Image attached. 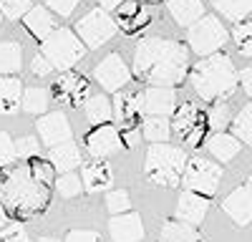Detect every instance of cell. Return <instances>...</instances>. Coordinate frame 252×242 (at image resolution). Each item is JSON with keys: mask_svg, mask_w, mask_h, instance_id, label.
<instances>
[{"mask_svg": "<svg viewBox=\"0 0 252 242\" xmlns=\"http://www.w3.org/2000/svg\"><path fill=\"white\" fill-rule=\"evenodd\" d=\"M189 68L187 46L169 38H144L134 51V73L152 86H177Z\"/></svg>", "mask_w": 252, "mask_h": 242, "instance_id": "obj_1", "label": "cell"}, {"mask_svg": "<svg viewBox=\"0 0 252 242\" xmlns=\"http://www.w3.org/2000/svg\"><path fill=\"white\" fill-rule=\"evenodd\" d=\"M51 184H43L33 177V172L26 167L10 169L0 179V202L3 207L15 217H35L40 214L51 202Z\"/></svg>", "mask_w": 252, "mask_h": 242, "instance_id": "obj_2", "label": "cell"}, {"mask_svg": "<svg viewBox=\"0 0 252 242\" xmlns=\"http://www.w3.org/2000/svg\"><path fill=\"white\" fill-rule=\"evenodd\" d=\"M192 89L202 101H222L235 93L240 84V73L224 51H217L212 56H202L199 63L192 68Z\"/></svg>", "mask_w": 252, "mask_h": 242, "instance_id": "obj_3", "label": "cell"}, {"mask_svg": "<svg viewBox=\"0 0 252 242\" xmlns=\"http://www.w3.org/2000/svg\"><path fill=\"white\" fill-rule=\"evenodd\" d=\"M184 167H187L184 149L169 147L166 141L154 144L146 151V159H144V174L157 187H177L182 182Z\"/></svg>", "mask_w": 252, "mask_h": 242, "instance_id": "obj_4", "label": "cell"}, {"mask_svg": "<svg viewBox=\"0 0 252 242\" xmlns=\"http://www.w3.org/2000/svg\"><path fill=\"white\" fill-rule=\"evenodd\" d=\"M86 43L71 33L68 28H56L51 35L43 38V56L53 63V68L58 71H71L78 60L83 58V53H86V48H83Z\"/></svg>", "mask_w": 252, "mask_h": 242, "instance_id": "obj_5", "label": "cell"}, {"mask_svg": "<svg viewBox=\"0 0 252 242\" xmlns=\"http://www.w3.org/2000/svg\"><path fill=\"white\" fill-rule=\"evenodd\" d=\"M209 129L207 111H202L192 101H184L182 106H177L174 119H172V134L182 139V144L187 147H199Z\"/></svg>", "mask_w": 252, "mask_h": 242, "instance_id": "obj_6", "label": "cell"}, {"mask_svg": "<svg viewBox=\"0 0 252 242\" xmlns=\"http://www.w3.org/2000/svg\"><path fill=\"white\" fill-rule=\"evenodd\" d=\"M187 43L199 58L212 56V53L222 51V46L227 43V30H224L222 20L217 15H202L197 23L189 26Z\"/></svg>", "mask_w": 252, "mask_h": 242, "instance_id": "obj_7", "label": "cell"}, {"mask_svg": "<svg viewBox=\"0 0 252 242\" xmlns=\"http://www.w3.org/2000/svg\"><path fill=\"white\" fill-rule=\"evenodd\" d=\"M222 182V167L212 159H204V156H192L187 159V167L182 174V184L184 189H192L199 192L204 197H212Z\"/></svg>", "mask_w": 252, "mask_h": 242, "instance_id": "obj_8", "label": "cell"}, {"mask_svg": "<svg viewBox=\"0 0 252 242\" xmlns=\"http://www.w3.org/2000/svg\"><path fill=\"white\" fill-rule=\"evenodd\" d=\"M76 33L89 48H101L116 35V20L103 8H96L76 23Z\"/></svg>", "mask_w": 252, "mask_h": 242, "instance_id": "obj_9", "label": "cell"}, {"mask_svg": "<svg viewBox=\"0 0 252 242\" xmlns=\"http://www.w3.org/2000/svg\"><path fill=\"white\" fill-rule=\"evenodd\" d=\"M51 96L61 106H83L91 96L89 78H83L73 71H63L51 86Z\"/></svg>", "mask_w": 252, "mask_h": 242, "instance_id": "obj_10", "label": "cell"}, {"mask_svg": "<svg viewBox=\"0 0 252 242\" xmlns=\"http://www.w3.org/2000/svg\"><path fill=\"white\" fill-rule=\"evenodd\" d=\"M94 76L106 91H121L124 86H129V81H131V71L124 63V58L119 53H109L96 66Z\"/></svg>", "mask_w": 252, "mask_h": 242, "instance_id": "obj_11", "label": "cell"}, {"mask_svg": "<svg viewBox=\"0 0 252 242\" xmlns=\"http://www.w3.org/2000/svg\"><path fill=\"white\" fill-rule=\"evenodd\" d=\"M86 147H89V154H91V156H96V159H106V156L121 151L126 144H124V134H121L116 126L98 124L94 131H89V136H86Z\"/></svg>", "mask_w": 252, "mask_h": 242, "instance_id": "obj_12", "label": "cell"}, {"mask_svg": "<svg viewBox=\"0 0 252 242\" xmlns=\"http://www.w3.org/2000/svg\"><path fill=\"white\" fill-rule=\"evenodd\" d=\"M144 114V93L141 91H116L114 98V116L121 129H134Z\"/></svg>", "mask_w": 252, "mask_h": 242, "instance_id": "obj_13", "label": "cell"}, {"mask_svg": "<svg viewBox=\"0 0 252 242\" xmlns=\"http://www.w3.org/2000/svg\"><path fill=\"white\" fill-rule=\"evenodd\" d=\"M40 139H43L46 147H56L63 144V141H71V124H68V116L63 111H53V114H43L35 124Z\"/></svg>", "mask_w": 252, "mask_h": 242, "instance_id": "obj_14", "label": "cell"}, {"mask_svg": "<svg viewBox=\"0 0 252 242\" xmlns=\"http://www.w3.org/2000/svg\"><path fill=\"white\" fill-rule=\"evenodd\" d=\"M224 214L235 222V225L245 227L252 222V187H237L232 194H227L222 202Z\"/></svg>", "mask_w": 252, "mask_h": 242, "instance_id": "obj_15", "label": "cell"}, {"mask_svg": "<svg viewBox=\"0 0 252 242\" xmlns=\"http://www.w3.org/2000/svg\"><path fill=\"white\" fill-rule=\"evenodd\" d=\"M116 20L124 28V33L136 35L139 30H144L152 23V10L146 5H141V3H134V0H124V3L116 8Z\"/></svg>", "mask_w": 252, "mask_h": 242, "instance_id": "obj_16", "label": "cell"}, {"mask_svg": "<svg viewBox=\"0 0 252 242\" xmlns=\"http://www.w3.org/2000/svg\"><path fill=\"white\" fill-rule=\"evenodd\" d=\"M109 232L114 242H141L144 240V222L136 212L114 214L109 222Z\"/></svg>", "mask_w": 252, "mask_h": 242, "instance_id": "obj_17", "label": "cell"}, {"mask_svg": "<svg viewBox=\"0 0 252 242\" xmlns=\"http://www.w3.org/2000/svg\"><path fill=\"white\" fill-rule=\"evenodd\" d=\"M207 210H209V197H204L199 192H192V189H184L179 202H177V219L189 222V225L197 227V225L204 222Z\"/></svg>", "mask_w": 252, "mask_h": 242, "instance_id": "obj_18", "label": "cell"}, {"mask_svg": "<svg viewBox=\"0 0 252 242\" xmlns=\"http://www.w3.org/2000/svg\"><path fill=\"white\" fill-rule=\"evenodd\" d=\"M177 111V91L172 86H152L144 91V114L172 116Z\"/></svg>", "mask_w": 252, "mask_h": 242, "instance_id": "obj_19", "label": "cell"}, {"mask_svg": "<svg viewBox=\"0 0 252 242\" xmlns=\"http://www.w3.org/2000/svg\"><path fill=\"white\" fill-rule=\"evenodd\" d=\"M81 179L86 192H101L114 184V172L103 159H96V161H89V164H81Z\"/></svg>", "mask_w": 252, "mask_h": 242, "instance_id": "obj_20", "label": "cell"}, {"mask_svg": "<svg viewBox=\"0 0 252 242\" xmlns=\"http://www.w3.org/2000/svg\"><path fill=\"white\" fill-rule=\"evenodd\" d=\"M207 149L212 154L220 164H227V161H232L240 149H242V141L235 136V134H227V131H217L207 139Z\"/></svg>", "mask_w": 252, "mask_h": 242, "instance_id": "obj_21", "label": "cell"}, {"mask_svg": "<svg viewBox=\"0 0 252 242\" xmlns=\"http://www.w3.org/2000/svg\"><path fill=\"white\" fill-rule=\"evenodd\" d=\"M23 104V84L20 78L0 76V116H10Z\"/></svg>", "mask_w": 252, "mask_h": 242, "instance_id": "obj_22", "label": "cell"}, {"mask_svg": "<svg viewBox=\"0 0 252 242\" xmlns=\"http://www.w3.org/2000/svg\"><path fill=\"white\" fill-rule=\"evenodd\" d=\"M23 23H26L28 33H31L33 38H38V40H43L46 35H51V33L56 30V20H53L51 10L43 8V5L31 8V10L23 15Z\"/></svg>", "mask_w": 252, "mask_h": 242, "instance_id": "obj_23", "label": "cell"}, {"mask_svg": "<svg viewBox=\"0 0 252 242\" xmlns=\"http://www.w3.org/2000/svg\"><path fill=\"white\" fill-rule=\"evenodd\" d=\"M159 242H202V235L189 222L166 219L159 230Z\"/></svg>", "mask_w": 252, "mask_h": 242, "instance_id": "obj_24", "label": "cell"}, {"mask_svg": "<svg viewBox=\"0 0 252 242\" xmlns=\"http://www.w3.org/2000/svg\"><path fill=\"white\" fill-rule=\"evenodd\" d=\"M51 161L58 172H73L76 167L83 164L81 159V149L73 144V141H63V144L51 147Z\"/></svg>", "mask_w": 252, "mask_h": 242, "instance_id": "obj_25", "label": "cell"}, {"mask_svg": "<svg viewBox=\"0 0 252 242\" xmlns=\"http://www.w3.org/2000/svg\"><path fill=\"white\" fill-rule=\"evenodd\" d=\"M166 8L179 26H192L204 15L202 0H166Z\"/></svg>", "mask_w": 252, "mask_h": 242, "instance_id": "obj_26", "label": "cell"}, {"mask_svg": "<svg viewBox=\"0 0 252 242\" xmlns=\"http://www.w3.org/2000/svg\"><path fill=\"white\" fill-rule=\"evenodd\" d=\"M141 131H144V139H149L152 144H161V141H169L172 136V121L169 116L146 114V119L141 121Z\"/></svg>", "mask_w": 252, "mask_h": 242, "instance_id": "obj_27", "label": "cell"}, {"mask_svg": "<svg viewBox=\"0 0 252 242\" xmlns=\"http://www.w3.org/2000/svg\"><path fill=\"white\" fill-rule=\"evenodd\" d=\"M83 109H86V119L89 124L98 126V124H109L111 116H114V104L103 96V93H94L89 96V101L83 104Z\"/></svg>", "mask_w": 252, "mask_h": 242, "instance_id": "obj_28", "label": "cell"}, {"mask_svg": "<svg viewBox=\"0 0 252 242\" xmlns=\"http://www.w3.org/2000/svg\"><path fill=\"white\" fill-rule=\"evenodd\" d=\"M23 66V48L15 40H3L0 43V76H13Z\"/></svg>", "mask_w": 252, "mask_h": 242, "instance_id": "obj_29", "label": "cell"}, {"mask_svg": "<svg viewBox=\"0 0 252 242\" xmlns=\"http://www.w3.org/2000/svg\"><path fill=\"white\" fill-rule=\"evenodd\" d=\"M212 5L222 18L232 20V23H240L252 13V0H212Z\"/></svg>", "mask_w": 252, "mask_h": 242, "instance_id": "obj_30", "label": "cell"}, {"mask_svg": "<svg viewBox=\"0 0 252 242\" xmlns=\"http://www.w3.org/2000/svg\"><path fill=\"white\" fill-rule=\"evenodd\" d=\"M51 98H53V96H51L48 89H40V86L26 89V91H23V109H26L28 114H46Z\"/></svg>", "mask_w": 252, "mask_h": 242, "instance_id": "obj_31", "label": "cell"}, {"mask_svg": "<svg viewBox=\"0 0 252 242\" xmlns=\"http://www.w3.org/2000/svg\"><path fill=\"white\" fill-rule=\"evenodd\" d=\"M232 134L245 147H252V104L242 106V111L232 119Z\"/></svg>", "mask_w": 252, "mask_h": 242, "instance_id": "obj_32", "label": "cell"}, {"mask_svg": "<svg viewBox=\"0 0 252 242\" xmlns=\"http://www.w3.org/2000/svg\"><path fill=\"white\" fill-rule=\"evenodd\" d=\"M53 187L58 189L61 197H76V194H81V189H83V179L76 177L73 172H63V174L53 182Z\"/></svg>", "mask_w": 252, "mask_h": 242, "instance_id": "obj_33", "label": "cell"}, {"mask_svg": "<svg viewBox=\"0 0 252 242\" xmlns=\"http://www.w3.org/2000/svg\"><path fill=\"white\" fill-rule=\"evenodd\" d=\"M232 38H235L240 53L252 58V20H240L232 30Z\"/></svg>", "mask_w": 252, "mask_h": 242, "instance_id": "obj_34", "label": "cell"}, {"mask_svg": "<svg viewBox=\"0 0 252 242\" xmlns=\"http://www.w3.org/2000/svg\"><path fill=\"white\" fill-rule=\"evenodd\" d=\"M28 169L33 172V177H35L38 182H43V184H53V182H56V167H53V161H46V159L31 156Z\"/></svg>", "mask_w": 252, "mask_h": 242, "instance_id": "obj_35", "label": "cell"}, {"mask_svg": "<svg viewBox=\"0 0 252 242\" xmlns=\"http://www.w3.org/2000/svg\"><path fill=\"white\" fill-rule=\"evenodd\" d=\"M207 119H209V129H215V131H224L227 126H232L229 106H224L222 101H217V106H212L207 111Z\"/></svg>", "mask_w": 252, "mask_h": 242, "instance_id": "obj_36", "label": "cell"}, {"mask_svg": "<svg viewBox=\"0 0 252 242\" xmlns=\"http://www.w3.org/2000/svg\"><path fill=\"white\" fill-rule=\"evenodd\" d=\"M106 207H109L111 214L129 212V207H131L129 192H126V189H114V192H109V197H106Z\"/></svg>", "mask_w": 252, "mask_h": 242, "instance_id": "obj_37", "label": "cell"}, {"mask_svg": "<svg viewBox=\"0 0 252 242\" xmlns=\"http://www.w3.org/2000/svg\"><path fill=\"white\" fill-rule=\"evenodd\" d=\"M31 10V0H0V13L10 20H18Z\"/></svg>", "mask_w": 252, "mask_h": 242, "instance_id": "obj_38", "label": "cell"}, {"mask_svg": "<svg viewBox=\"0 0 252 242\" xmlns=\"http://www.w3.org/2000/svg\"><path fill=\"white\" fill-rule=\"evenodd\" d=\"M0 242H31V235L20 222H13V225H5L0 230Z\"/></svg>", "mask_w": 252, "mask_h": 242, "instance_id": "obj_39", "label": "cell"}, {"mask_svg": "<svg viewBox=\"0 0 252 242\" xmlns=\"http://www.w3.org/2000/svg\"><path fill=\"white\" fill-rule=\"evenodd\" d=\"M15 141L5 134V131H0V169H5L13 164V159H15Z\"/></svg>", "mask_w": 252, "mask_h": 242, "instance_id": "obj_40", "label": "cell"}, {"mask_svg": "<svg viewBox=\"0 0 252 242\" xmlns=\"http://www.w3.org/2000/svg\"><path fill=\"white\" fill-rule=\"evenodd\" d=\"M15 154L18 156H35L38 154V139L35 136H20L15 141Z\"/></svg>", "mask_w": 252, "mask_h": 242, "instance_id": "obj_41", "label": "cell"}, {"mask_svg": "<svg viewBox=\"0 0 252 242\" xmlns=\"http://www.w3.org/2000/svg\"><path fill=\"white\" fill-rule=\"evenodd\" d=\"M51 71H53V63H51L46 56H40V53H38V56L33 58V63H31V73L38 76V78H46Z\"/></svg>", "mask_w": 252, "mask_h": 242, "instance_id": "obj_42", "label": "cell"}, {"mask_svg": "<svg viewBox=\"0 0 252 242\" xmlns=\"http://www.w3.org/2000/svg\"><path fill=\"white\" fill-rule=\"evenodd\" d=\"M78 3H81V0H46V5H51L61 18H68V15L76 10Z\"/></svg>", "mask_w": 252, "mask_h": 242, "instance_id": "obj_43", "label": "cell"}, {"mask_svg": "<svg viewBox=\"0 0 252 242\" xmlns=\"http://www.w3.org/2000/svg\"><path fill=\"white\" fill-rule=\"evenodd\" d=\"M66 242H101V235L91 232V230H73V232H68Z\"/></svg>", "mask_w": 252, "mask_h": 242, "instance_id": "obj_44", "label": "cell"}, {"mask_svg": "<svg viewBox=\"0 0 252 242\" xmlns=\"http://www.w3.org/2000/svg\"><path fill=\"white\" fill-rule=\"evenodd\" d=\"M240 84H242V91L247 96H252V66H247L242 73H240Z\"/></svg>", "mask_w": 252, "mask_h": 242, "instance_id": "obj_45", "label": "cell"}, {"mask_svg": "<svg viewBox=\"0 0 252 242\" xmlns=\"http://www.w3.org/2000/svg\"><path fill=\"white\" fill-rule=\"evenodd\" d=\"M121 3H124V0H98V5H101L103 10H116Z\"/></svg>", "mask_w": 252, "mask_h": 242, "instance_id": "obj_46", "label": "cell"}, {"mask_svg": "<svg viewBox=\"0 0 252 242\" xmlns=\"http://www.w3.org/2000/svg\"><path fill=\"white\" fill-rule=\"evenodd\" d=\"M5 222H8V210L3 207V202H0V230L5 227Z\"/></svg>", "mask_w": 252, "mask_h": 242, "instance_id": "obj_47", "label": "cell"}, {"mask_svg": "<svg viewBox=\"0 0 252 242\" xmlns=\"http://www.w3.org/2000/svg\"><path fill=\"white\" fill-rule=\"evenodd\" d=\"M38 242H61V240H56V237H40Z\"/></svg>", "mask_w": 252, "mask_h": 242, "instance_id": "obj_48", "label": "cell"}, {"mask_svg": "<svg viewBox=\"0 0 252 242\" xmlns=\"http://www.w3.org/2000/svg\"><path fill=\"white\" fill-rule=\"evenodd\" d=\"M247 184H250V187H252V174H250V182H247Z\"/></svg>", "mask_w": 252, "mask_h": 242, "instance_id": "obj_49", "label": "cell"}]
</instances>
